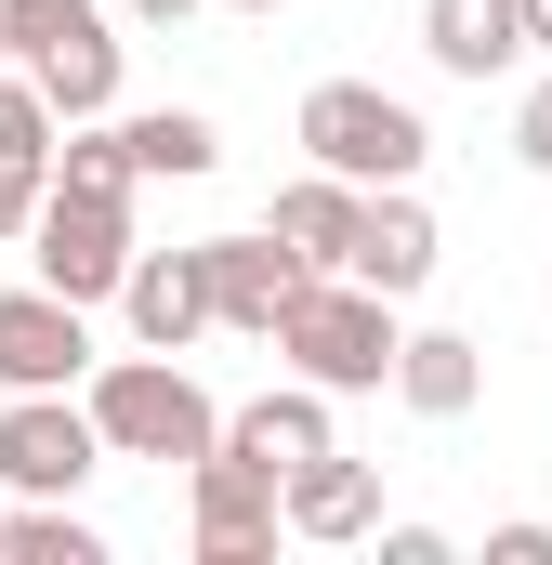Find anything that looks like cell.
<instances>
[{"mask_svg":"<svg viewBox=\"0 0 552 565\" xmlns=\"http://www.w3.org/2000/svg\"><path fill=\"white\" fill-rule=\"evenodd\" d=\"M276 355H289L302 382H329V395H382V382H395V355H408L395 289H369V277H316L289 316H276Z\"/></svg>","mask_w":552,"mask_h":565,"instance_id":"cell-2","label":"cell"},{"mask_svg":"<svg viewBox=\"0 0 552 565\" xmlns=\"http://www.w3.org/2000/svg\"><path fill=\"white\" fill-rule=\"evenodd\" d=\"M0 565H106V540H93L66 500H13V513H0Z\"/></svg>","mask_w":552,"mask_h":565,"instance_id":"cell-18","label":"cell"},{"mask_svg":"<svg viewBox=\"0 0 552 565\" xmlns=\"http://www.w3.org/2000/svg\"><path fill=\"white\" fill-rule=\"evenodd\" d=\"M513 158H527V171H552V79L513 106Z\"/></svg>","mask_w":552,"mask_h":565,"instance_id":"cell-21","label":"cell"},{"mask_svg":"<svg viewBox=\"0 0 552 565\" xmlns=\"http://www.w3.org/2000/svg\"><path fill=\"white\" fill-rule=\"evenodd\" d=\"M119 447L93 422V395H0V487L13 500H79Z\"/></svg>","mask_w":552,"mask_h":565,"instance_id":"cell-4","label":"cell"},{"mask_svg":"<svg viewBox=\"0 0 552 565\" xmlns=\"http://www.w3.org/2000/svg\"><path fill=\"white\" fill-rule=\"evenodd\" d=\"M93 302H66V289H0V395H79L93 382V329H79Z\"/></svg>","mask_w":552,"mask_h":565,"instance_id":"cell-7","label":"cell"},{"mask_svg":"<svg viewBox=\"0 0 552 565\" xmlns=\"http://www.w3.org/2000/svg\"><path fill=\"white\" fill-rule=\"evenodd\" d=\"M540 302H552V289H540Z\"/></svg>","mask_w":552,"mask_h":565,"instance_id":"cell-27","label":"cell"},{"mask_svg":"<svg viewBox=\"0 0 552 565\" xmlns=\"http://www.w3.org/2000/svg\"><path fill=\"white\" fill-rule=\"evenodd\" d=\"M421 53L447 79H500L527 53V0H421Z\"/></svg>","mask_w":552,"mask_h":565,"instance_id":"cell-14","label":"cell"},{"mask_svg":"<svg viewBox=\"0 0 552 565\" xmlns=\"http://www.w3.org/2000/svg\"><path fill=\"white\" fill-rule=\"evenodd\" d=\"M395 395H408L421 422H460V408L487 395V355H474L460 329H408V355H395Z\"/></svg>","mask_w":552,"mask_h":565,"instance_id":"cell-15","label":"cell"},{"mask_svg":"<svg viewBox=\"0 0 552 565\" xmlns=\"http://www.w3.org/2000/svg\"><path fill=\"white\" fill-rule=\"evenodd\" d=\"M119 316H132V342H158V355H184L198 329H224V302H211V237H198V250H132Z\"/></svg>","mask_w":552,"mask_h":565,"instance_id":"cell-8","label":"cell"},{"mask_svg":"<svg viewBox=\"0 0 552 565\" xmlns=\"http://www.w3.org/2000/svg\"><path fill=\"white\" fill-rule=\"evenodd\" d=\"M184 513H198L211 565H264L276 526H289V473H264L251 447H211V460H184Z\"/></svg>","mask_w":552,"mask_h":565,"instance_id":"cell-6","label":"cell"},{"mask_svg":"<svg viewBox=\"0 0 552 565\" xmlns=\"http://www.w3.org/2000/svg\"><path fill=\"white\" fill-rule=\"evenodd\" d=\"M434 264H447V237H434V211H421L408 184H369V237H355V264L342 277H369V289H434Z\"/></svg>","mask_w":552,"mask_h":565,"instance_id":"cell-10","label":"cell"},{"mask_svg":"<svg viewBox=\"0 0 552 565\" xmlns=\"http://www.w3.org/2000/svg\"><path fill=\"white\" fill-rule=\"evenodd\" d=\"M79 395H93V422H106L119 460H171V473H184V460H211V447H224V408H211V395H198V369H184V355H158V342L106 355Z\"/></svg>","mask_w":552,"mask_h":565,"instance_id":"cell-1","label":"cell"},{"mask_svg":"<svg viewBox=\"0 0 552 565\" xmlns=\"http://www.w3.org/2000/svg\"><path fill=\"white\" fill-rule=\"evenodd\" d=\"M276 237L316 264V277H342L355 264V237H369V184H342V171H302V184H276V211H264Z\"/></svg>","mask_w":552,"mask_h":565,"instance_id":"cell-11","label":"cell"},{"mask_svg":"<svg viewBox=\"0 0 552 565\" xmlns=\"http://www.w3.org/2000/svg\"><path fill=\"white\" fill-rule=\"evenodd\" d=\"M53 184H79V198H132L145 184V158L119 119H66V145H53Z\"/></svg>","mask_w":552,"mask_h":565,"instance_id":"cell-17","label":"cell"},{"mask_svg":"<svg viewBox=\"0 0 552 565\" xmlns=\"http://www.w3.org/2000/svg\"><path fill=\"white\" fill-rule=\"evenodd\" d=\"M224 447H251L264 473H302V460H329V447H342V434H329V382H302V369H289L276 395H251V408L224 422Z\"/></svg>","mask_w":552,"mask_h":565,"instance_id":"cell-12","label":"cell"},{"mask_svg":"<svg viewBox=\"0 0 552 565\" xmlns=\"http://www.w3.org/2000/svg\"><path fill=\"white\" fill-rule=\"evenodd\" d=\"M0 66H13V0H0Z\"/></svg>","mask_w":552,"mask_h":565,"instance_id":"cell-25","label":"cell"},{"mask_svg":"<svg viewBox=\"0 0 552 565\" xmlns=\"http://www.w3.org/2000/svg\"><path fill=\"white\" fill-rule=\"evenodd\" d=\"M224 13H289V0H224Z\"/></svg>","mask_w":552,"mask_h":565,"instance_id":"cell-26","label":"cell"},{"mask_svg":"<svg viewBox=\"0 0 552 565\" xmlns=\"http://www.w3.org/2000/svg\"><path fill=\"white\" fill-rule=\"evenodd\" d=\"M40 198H53V158H0V237H26Z\"/></svg>","mask_w":552,"mask_h":565,"instance_id":"cell-19","label":"cell"},{"mask_svg":"<svg viewBox=\"0 0 552 565\" xmlns=\"http://www.w3.org/2000/svg\"><path fill=\"white\" fill-rule=\"evenodd\" d=\"M527 53H552V0H527Z\"/></svg>","mask_w":552,"mask_h":565,"instance_id":"cell-24","label":"cell"},{"mask_svg":"<svg viewBox=\"0 0 552 565\" xmlns=\"http://www.w3.org/2000/svg\"><path fill=\"white\" fill-rule=\"evenodd\" d=\"M382 565H447V526H382Z\"/></svg>","mask_w":552,"mask_h":565,"instance_id":"cell-22","label":"cell"},{"mask_svg":"<svg viewBox=\"0 0 552 565\" xmlns=\"http://www.w3.org/2000/svg\"><path fill=\"white\" fill-rule=\"evenodd\" d=\"M26 264L66 289V302H119V289H132V198H79V184H53L40 224H26Z\"/></svg>","mask_w":552,"mask_h":565,"instance_id":"cell-5","label":"cell"},{"mask_svg":"<svg viewBox=\"0 0 552 565\" xmlns=\"http://www.w3.org/2000/svg\"><path fill=\"white\" fill-rule=\"evenodd\" d=\"M316 289V264L289 250V237H211V302H224V329H251V342H276V316Z\"/></svg>","mask_w":552,"mask_h":565,"instance_id":"cell-9","label":"cell"},{"mask_svg":"<svg viewBox=\"0 0 552 565\" xmlns=\"http://www.w3.org/2000/svg\"><path fill=\"white\" fill-rule=\"evenodd\" d=\"M184 13H198V0H132V26H184Z\"/></svg>","mask_w":552,"mask_h":565,"instance_id":"cell-23","label":"cell"},{"mask_svg":"<svg viewBox=\"0 0 552 565\" xmlns=\"http://www.w3.org/2000/svg\"><path fill=\"white\" fill-rule=\"evenodd\" d=\"M289 540H329V553H342V540H382V473L342 460V447L302 460V473H289Z\"/></svg>","mask_w":552,"mask_h":565,"instance_id":"cell-13","label":"cell"},{"mask_svg":"<svg viewBox=\"0 0 552 565\" xmlns=\"http://www.w3.org/2000/svg\"><path fill=\"white\" fill-rule=\"evenodd\" d=\"M487 565H552V526H540V513H513V526H487Z\"/></svg>","mask_w":552,"mask_h":565,"instance_id":"cell-20","label":"cell"},{"mask_svg":"<svg viewBox=\"0 0 552 565\" xmlns=\"http://www.w3.org/2000/svg\"><path fill=\"white\" fill-rule=\"evenodd\" d=\"M302 158L342 171V184H421L434 119H421L408 93H382V79H316L302 93Z\"/></svg>","mask_w":552,"mask_h":565,"instance_id":"cell-3","label":"cell"},{"mask_svg":"<svg viewBox=\"0 0 552 565\" xmlns=\"http://www.w3.org/2000/svg\"><path fill=\"white\" fill-rule=\"evenodd\" d=\"M132 132V158H145V184H198L211 158H224V132L198 119V106H145V119H119Z\"/></svg>","mask_w":552,"mask_h":565,"instance_id":"cell-16","label":"cell"}]
</instances>
